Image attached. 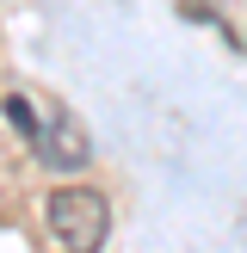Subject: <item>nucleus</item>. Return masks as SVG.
<instances>
[{"instance_id":"7ed1b4c3","label":"nucleus","mask_w":247,"mask_h":253,"mask_svg":"<svg viewBox=\"0 0 247 253\" xmlns=\"http://www.w3.org/2000/svg\"><path fill=\"white\" fill-rule=\"evenodd\" d=\"M6 118H12V130H19V136H43V124H37L31 99H19V93H12V99H6Z\"/></svg>"},{"instance_id":"f03ea898","label":"nucleus","mask_w":247,"mask_h":253,"mask_svg":"<svg viewBox=\"0 0 247 253\" xmlns=\"http://www.w3.org/2000/svg\"><path fill=\"white\" fill-rule=\"evenodd\" d=\"M37 155H43L49 173H81L86 161H93V142H86V130L74 118H49L43 136H37Z\"/></svg>"},{"instance_id":"f257e3e1","label":"nucleus","mask_w":247,"mask_h":253,"mask_svg":"<svg viewBox=\"0 0 247 253\" xmlns=\"http://www.w3.org/2000/svg\"><path fill=\"white\" fill-rule=\"evenodd\" d=\"M43 222H49V241L62 253H99L111 241V204L93 185H56L43 198Z\"/></svg>"}]
</instances>
